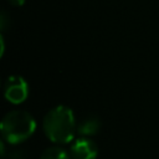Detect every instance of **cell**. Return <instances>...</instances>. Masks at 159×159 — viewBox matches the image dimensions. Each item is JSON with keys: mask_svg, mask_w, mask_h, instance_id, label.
I'll list each match as a JSON object with an SVG mask.
<instances>
[{"mask_svg": "<svg viewBox=\"0 0 159 159\" xmlns=\"http://www.w3.org/2000/svg\"><path fill=\"white\" fill-rule=\"evenodd\" d=\"M9 2L15 5V6H20V5H22L25 2V0H9Z\"/></svg>", "mask_w": 159, "mask_h": 159, "instance_id": "9", "label": "cell"}, {"mask_svg": "<svg viewBox=\"0 0 159 159\" xmlns=\"http://www.w3.org/2000/svg\"><path fill=\"white\" fill-rule=\"evenodd\" d=\"M40 159H71V155L61 147H50L43 150Z\"/></svg>", "mask_w": 159, "mask_h": 159, "instance_id": "6", "label": "cell"}, {"mask_svg": "<svg viewBox=\"0 0 159 159\" xmlns=\"http://www.w3.org/2000/svg\"><path fill=\"white\" fill-rule=\"evenodd\" d=\"M2 159H26V154L22 150H10L7 154L2 155Z\"/></svg>", "mask_w": 159, "mask_h": 159, "instance_id": "7", "label": "cell"}, {"mask_svg": "<svg viewBox=\"0 0 159 159\" xmlns=\"http://www.w3.org/2000/svg\"><path fill=\"white\" fill-rule=\"evenodd\" d=\"M5 98L14 104L22 103L29 96V86L20 76H11L6 80L4 87Z\"/></svg>", "mask_w": 159, "mask_h": 159, "instance_id": "3", "label": "cell"}, {"mask_svg": "<svg viewBox=\"0 0 159 159\" xmlns=\"http://www.w3.org/2000/svg\"><path fill=\"white\" fill-rule=\"evenodd\" d=\"M101 128V120L96 116H88L77 124V133L81 137L94 135Z\"/></svg>", "mask_w": 159, "mask_h": 159, "instance_id": "5", "label": "cell"}, {"mask_svg": "<svg viewBox=\"0 0 159 159\" xmlns=\"http://www.w3.org/2000/svg\"><path fill=\"white\" fill-rule=\"evenodd\" d=\"M98 148L96 143L88 137H81L76 139L70 148L71 159H96Z\"/></svg>", "mask_w": 159, "mask_h": 159, "instance_id": "4", "label": "cell"}, {"mask_svg": "<svg viewBox=\"0 0 159 159\" xmlns=\"http://www.w3.org/2000/svg\"><path fill=\"white\" fill-rule=\"evenodd\" d=\"M7 20H9V17L6 16V14L2 12L1 16H0V26H1L2 30L6 29V25H10V21H7Z\"/></svg>", "mask_w": 159, "mask_h": 159, "instance_id": "8", "label": "cell"}, {"mask_svg": "<svg viewBox=\"0 0 159 159\" xmlns=\"http://www.w3.org/2000/svg\"><path fill=\"white\" fill-rule=\"evenodd\" d=\"M42 128L51 142L56 144L70 143L77 132V123L72 109L66 106L52 108L45 116Z\"/></svg>", "mask_w": 159, "mask_h": 159, "instance_id": "1", "label": "cell"}, {"mask_svg": "<svg viewBox=\"0 0 159 159\" xmlns=\"http://www.w3.org/2000/svg\"><path fill=\"white\" fill-rule=\"evenodd\" d=\"M36 129L34 117L25 111H11L1 120L2 139L9 144H19L29 139Z\"/></svg>", "mask_w": 159, "mask_h": 159, "instance_id": "2", "label": "cell"}]
</instances>
